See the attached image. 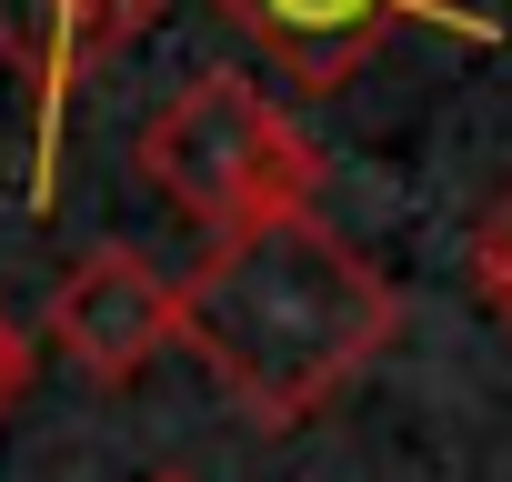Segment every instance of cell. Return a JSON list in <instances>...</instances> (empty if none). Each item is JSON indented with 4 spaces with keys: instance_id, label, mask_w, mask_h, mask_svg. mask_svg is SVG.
Returning <instances> with one entry per match:
<instances>
[{
    "instance_id": "6da1fadb",
    "label": "cell",
    "mask_w": 512,
    "mask_h": 482,
    "mask_svg": "<svg viewBox=\"0 0 512 482\" xmlns=\"http://www.w3.org/2000/svg\"><path fill=\"white\" fill-rule=\"evenodd\" d=\"M402 332V292L322 211L211 231L191 282H171V342L241 402V422L292 432L332 412Z\"/></svg>"
},
{
    "instance_id": "7a4b0ae2",
    "label": "cell",
    "mask_w": 512,
    "mask_h": 482,
    "mask_svg": "<svg viewBox=\"0 0 512 482\" xmlns=\"http://www.w3.org/2000/svg\"><path fill=\"white\" fill-rule=\"evenodd\" d=\"M141 171L201 231H251V221L322 211V151L231 71H201L191 91H171L141 121Z\"/></svg>"
},
{
    "instance_id": "3957f363",
    "label": "cell",
    "mask_w": 512,
    "mask_h": 482,
    "mask_svg": "<svg viewBox=\"0 0 512 482\" xmlns=\"http://www.w3.org/2000/svg\"><path fill=\"white\" fill-rule=\"evenodd\" d=\"M211 11L251 51H272L302 91H342L402 31H442V41H472V51L502 41V21H482L472 0H211Z\"/></svg>"
},
{
    "instance_id": "277c9868",
    "label": "cell",
    "mask_w": 512,
    "mask_h": 482,
    "mask_svg": "<svg viewBox=\"0 0 512 482\" xmlns=\"http://www.w3.org/2000/svg\"><path fill=\"white\" fill-rule=\"evenodd\" d=\"M51 342L61 362H81L91 382H141L161 352H171V282L141 262V252H81L51 292Z\"/></svg>"
},
{
    "instance_id": "5b68a950",
    "label": "cell",
    "mask_w": 512,
    "mask_h": 482,
    "mask_svg": "<svg viewBox=\"0 0 512 482\" xmlns=\"http://www.w3.org/2000/svg\"><path fill=\"white\" fill-rule=\"evenodd\" d=\"M161 0H0V51H11L41 91V151H61V101L121 51L151 31Z\"/></svg>"
},
{
    "instance_id": "8992f818",
    "label": "cell",
    "mask_w": 512,
    "mask_h": 482,
    "mask_svg": "<svg viewBox=\"0 0 512 482\" xmlns=\"http://www.w3.org/2000/svg\"><path fill=\"white\" fill-rule=\"evenodd\" d=\"M462 272H472L482 312H492V322L512 332V191H502V201H492V211L472 221V262H462Z\"/></svg>"
},
{
    "instance_id": "52a82bcc",
    "label": "cell",
    "mask_w": 512,
    "mask_h": 482,
    "mask_svg": "<svg viewBox=\"0 0 512 482\" xmlns=\"http://www.w3.org/2000/svg\"><path fill=\"white\" fill-rule=\"evenodd\" d=\"M21 392H31V332H21L11 312H0V422L21 412Z\"/></svg>"
},
{
    "instance_id": "ba28073f",
    "label": "cell",
    "mask_w": 512,
    "mask_h": 482,
    "mask_svg": "<svg viewBox=\"0 0 512 482\" xmlns=\"http://www.w3.org/2000/svg\"><path fill=\"white\" fill-rule=\"evenodd\" d=\"M141 482H201V472H181V462H161V472H141Z\"/></svg>"
}]
</instances>
